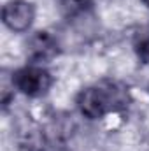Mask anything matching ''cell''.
<instances>
[{"label": "cell", "mask_w": 149, "mask_h": 151, "mask_svg": "<svg viewBox=\"0 0 149 151\" xmlns=\"http://www.w3.org/2000/svg\"><path fill=\"white\" fill-rule=\"evenodd\" d=\"M128 106V90L116 83L88 86L77 95V107L82 116L100 119L105 114L125 109Z\"/></svg>", "instance_id": "1"}, {"label": "cell", "mask_w": 149, "mask_h": 151, "mask_svg": "<svg viewBox=\"0 0 149 151\" xmlns=\"http://www.w3.org/2000/svg\"><path fill=\"white\" fill-rule=\"evenodd\" d=\"M12 84L27 97H42L53 84V76L40 65H27L12 72Z\"/></svg>", "instance_id": "2"}, {"label": "cell", "mask_w": 149, "mask_h": 151, "mask_svg": "<svg viewBox=\"0 0 149 151\" xmlns=\"http://www.w3.org/2000/svg\"><path fill=\"white\" fill-rule=\"evenodd\" d=\"M35 19V7L27 0H9L2 7V21L12 32H27Z\"/></svg>", "instance_id": "3"}, {"label": "cell", "mask_w": 149, "mask_h": 151, "mask_svg": "<svg viewBox=\"0 0 149 151\" xmlns=\"http://www.w3.org/2000/svg\"><path fill=\"white\" fill-rule=\"evenodd\" d=\"M27 53L34 63H42L53 60L58 53V42L49 32H35L34 35L28 37L27 42Z\"/></svg>", "instance_id": "4"}, {"label": "cell", "mask_w": 149, "mask_h": 151, "mask_svg": "<svg viewBox=\"0 0 149 151\" xmlns=\"http://www.w3.org/2000/svg\"><path fill=\"white\" fill-rule=\"evenodd\" d=\"M19 148L21 151H46L47 141H46L44 132L37 127L25 128L19 134Z\"/></svg>", "instance_id": "5"}, {"label": "cell", "mask_w": 149, "mask_h": 151, "mask_svg": "<svg viewBox=\"0 0 149 151\" xmlns=\"http://www.w3.org/2000/svg\"><path fill=\"white\" fill-rule=\"evenodd\" d=\"M60 9L67 19H75L93 9V0H60Z\"/></svg>", "instance_id": "6"}, {"label": "cell", "mask_w": 149, "mask_h": 151, "mask_svg": "<svg viewBox=\"0 0 149 151\" xmlns=\"http://www.w3.org/2000/svg\"><path fill=\"white\" fill-rule=\"evenodd\" d=\"M135 53L142 63L149 65V28H144L135 37Z\"/></svg>", "instance_id": "7"}, {"label": "cell", "mask_w": 149, "mask_h": 151, "mask_svg": "<svg viewBox=\"0 0 149 151\" xmlns=\"http://www.w3.org/2000/svg\"><path fill=\"white\" fill-rule=\"evenodd\" d=\"M142 2H144V4H146V5L149 7V0H142Z\"/></svg>", "instance_id": "8"}]
</instances>
